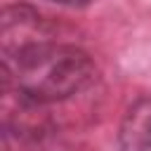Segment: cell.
I'll use <instances>...</instances> for the list:
<instances>
[{
	"instance_id": "7a4b0ae2",
	"label": "cell",
	"mask_w": 151,
	"mask_h": 151,
	"mask_svg": "<svg viewBox=\"0 0 151 151\" xmlns=\"http://www.w3.org/2000/svg\"><path fill=\"white\" fill-rule=\"evenodd\" d=\"M118 151H151V94H139L118 127Z\"/></svg>"
},
{
	"instance_id": "3957f363",
	"label": "cell",
	"mask_w": 151,
	"mask_h": 151,
	"mask_svg": "<svg viewBox=\"0 0 151 151\" xmlns=\"http://www.w3.org/2000/svg\"><path fill=\"white\" fill-rule=\"evenodd\" d=\"M52 2H61V5H68V7H83L90 0H52Z\"/></svg>"
},
{
	"instance_id": "6da1fadb",
	"label": "cell",
	"mask_w": 151,
	"mask_h": 151,
	"mask_svg": "<svg viewBox=\"0 0 151 151\" xmlns=\"http://www.w3.org/2000/svg\"><path fill=\"white\" fill-rule=\"evenodd\" d=\"M97 80V66L87 52L50 40H26L7 47L2 57V90H17L26 106L64 101Z\"/></svg>"
}]
</instances>
